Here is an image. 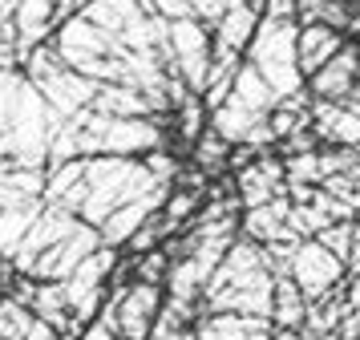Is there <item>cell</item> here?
Instances as JSON below:
<instances>
[{
    "label": "cell",
    "instance_id": "7a4b0ae2",
    "mask_svg": "<svg viewBox=\"0 0 360 340\" xmlns=\"http://www.w3.org/2000/svg\"><path fill=\"white\" fill-rule=\"evenodd\" d=\"M98 247H101V231L89 227V223H82L65 243H57L53 251H45L25 275H33V279H41V284H65V279L77 275V267H82Z\"/></svg>",
    "mask_w": 360,
    "mask_h": 340
},
{
    "label": "cell",
    "instance_id": "9c48e42d",
    "mask_svg": "<svg viewBox=\"0 0 360 340\" xmlns=\"http://www.w3.org/2000/svg\"><path fill=\"white\" fill-rule=\"evenodd\" d=\"M259 25H263V13H255V8H227V16L214 29V45L247 53L251 41H255V32H259Z\"/></svg>",
    "mask_w": 360,
    "mask_h": 340
},
{
    "label": "cell",
    "instance_id": "3957f363",
    "mask_svg": "<svg viewBox=\"0 0 360 340\" xmlns=\"http://www.w3.org/2000/svg\"><path fill=\"white\" fill-rule=\"evenodd\" d=\"M82 227V215H73V210L57 207V203H45V210H41V219L33 223V231L25 235V243L17 247V256H13V263H17V272L25 275L29 267H33L37 259L45 256V251H53L57 243H65L73 231Z\"/></svg>",
    "mask_w": 360,
    "mask_h": 340
},
{
    "label": "cell",
    "instance_id": "8fae6325",
    "mask_svg": "<svg viewBox=\"0 0 360 340\" xmlns=\"http://www.w3.org/2000/svg\"><path fill=\"white\" fill-rule=\"evenodd\" d=\"M231 150H235V146H231L227 138H223V134L211 126V130H207V134L195 142V150H191V162H195V166H198L207 178H223V175H231Z\"/></svg>",
    "mask_w": 360,
    "mask_h": 340
},
{
    "label": "cell",
    "instance_id": "277c9868",
    "mask_svg": "<svg viewBox=\"0 0 360 340\" xmlns=\"http://www.w3.org/2000/svg\"><path fill=\"white\" fill-rule=\"evenodd\" d=\"M356 81H360V49H356V41H352V45H344L308 85L320 101H344V94H348Z\"/></svg>",
    "mask_w": 360,
    "mask_h": 340
},
{
    "label": "cell",
    "instance_id": "30bf717a",
    "mask_svg": "<svg viewBox=\"0 0 360 340\" xmlns=\"http://www.w3.org/2000/svg\"><path fill=\"white\" fill-rule=\"evenodd\" d=\"M41 210H45V199L25 203V207L0 210V251H4V256H17V247L25 243V235L33 231V223L41 219Z\"/></svg>",
    "mask_w": 360,
    "mask_h": 340
},
{
    "label": "cell",
    "instance_id": "5bb4252c",
    "mask_svg": "<svg viewBox=\"0 0 360 340\" xmlns=\"http://www.w3.org/2000/svg\"><path fill=\"white\" fill-rule=\"evenodd\" d=\"M316 239L324 243L328 251L348 267V259H352V243H356V223H332V227H324Z\"/></svg>",
    "mask_w": 360,
    "mask_h": 340
},
{
    "label": "cell",
    "instance_id": "7c38bea8",
    "mask_svg": "<svg viewBox=\"0 0 360 340\" xmlns=\"http://www.w3.org/2000/svg\"><path fill=\"white\" fill-rule=\"evenodd\" d=\"M85 170H89V158H73V162L49 166V191H45V203H61L73 187H82Z\"/></svg>",
    "mask_w": 360,
    "mask_h": 340
},
{
    "label": "cell",
    "instance_id": "6da1fadb",
    "mask_svg": "<svg viewBox=\"0 0 360 340\" xmlns=\"http://www.w3.org/2000/svg\"><path fill=\"white\" fill-rule=\"evenodd\" d=\"M292 279L308 296V304H320L324 296H332V288H340L344 279H348V267L320 239H308L292 259Z\"/></svg>",
    "mask_w": 360,
    "mask_h": 340
},
{
    "label": "cell",
    "instance_id": "8992f818",
    "mask_svg": "<svg viewBox=\"0 0 360 340\" xmlns=\"http://www.w3.org/2000/svg\"><path fill=\"white\" fill-rule=\"evenodd\" d=\"M89 110L105 113V118H158L154 101L134 85H98V97Z\"/></svg>",
    "mask_w": 360,
    "mask_h": 340
},
{
    "label": "cell",
    "instance_id": "9a60e30c",
    "mask_svg": "<svg viewBox=\"0 0 360 340\" xmlns=\"http://www.w3.org/2000/svg\"><path fill=\"white\" fill-rule=\"evenodd\" d=\"M348 304L360 308V272H356V275H348Z\"/></svg>",
    "mask_w": 360,
    "mask_h": 340
},
{
    "label": "cell",
    "instance_id": "4fadbf2b",
    "mask_svg": "<svg viewBox=\"0 0 360 340\" xmlns=\"http://www.w3.org/2000/svg\"><path fill=\"white\" fill-rule=\"evenodd\" d=\"M174 272V259L166 256L162 247L150 256H134V284H150V288H166Z\"/></svg>",
    "mask_w": 360,
    "mask_h": 340
},
{
    "label": "cell",
    "instance_id": "5b68a950",
    "mask_svg": "<svg viewBox=\"0 0 360 340\" xmlns=\"http://www.w3.org/2000/svg\"><path fill=\"white\" fill-rule=\"evenodd\" d=\"M344 45H348V41H344V32H336V29H324V25L300 29V73L311 81Z\"/></svg>",
    "mask_w": 360,
    "mask_h": 340
},
{
    "label": "cell",
    "instance_id": "52a82bcc",
    "mask_svg": "<svg viewBox=\"0 0 360 340\" xmlns=\"http://www.w3.org/2000/svg\"><path fill=\"white\" fill-rule=\"evenodd\" d=\"M231 101H239V106H247V110H255V113H271V110L279 106V94L271 89V81L263 77L255 65L243 61V69L235 73V89H231Z\"/></svg>",
    "mask_w": 360,
    "mask_h": 340
},
{
    "label": "cell",
    "instance_id": "ba28073f",
    "mask_svg": "<svg viewBox=\"0 0 360 340\" xmlns=\"http://www.w3.org/2000/svg\"><path fill=\"white\" fill-rule=\"evenodd\" d=\"M308 296L300 291V284H295L292 275H276V312H271V320H276V328H288V332H300L304 324H308Z\"/></svg>",
    "mask_w": 360,
    "mask_h": 340
}]
</instances>
